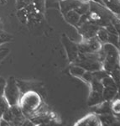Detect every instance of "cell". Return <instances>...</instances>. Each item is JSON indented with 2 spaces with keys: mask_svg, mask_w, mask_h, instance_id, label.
<instances>
[{
  "mask_svg": "<svg viewBox=\"0 0 120 126\" xmlns=\"http://www.w3.org/2000/svg\"><path fill=\"white\" fill-rule=\"evenodd\" d=\"M19 102L21 103V109L24 113H32L40 108L41 104V97L38 93L30 91L24 93Z\"/></svg>",
  "mask_w": 120,
  "mask_h": 126,
  "instance_id": "cell-1",
  "label": "cell"
},
{
  "mask_svg": "<svg viewBox=\"0 0 120 126\" xmlns=\"http://www.w3.org/2000/svg\"><path fill=\"white\" fill-rule=\"evenodd\" d=\"M3 97L8 101L9 106L17 105L20 100V90L17 81L15 78L10 77L6 81Z\"/></svg>",
  "mask_w": 120,
  "mask_h": 126,
  "instance_id": "cell-2",
  "label": "cell"
},
{
  "mask_svg": "<svg viewBox=\"0 0 120 126\" xmlns=\"http://www.w3.org/2000/svg\"><path fill=\"white\" fill-rule=\"evenodd\" d=\"M61 43L63 45L65 50H66V56L71 62H74L76 61L79 55L78 46L77 44L72 41L70 38H68L66 35H63L61 38Z\"/></svg>",
  "mask_w": 120,
  "mask_h": 126,
  "instance_id": "cell-3",
  "label": "cell"
},
{
  "mask_svg": "<svg viewBox=\"0 0 120 126\" xmlns=\"http://www.w3.org/2000/svg\"><path fill=\"white\" fill-rule=\"evenodd\" d=\"M99 28H100V26L87 20L84 24L79 25L76 29L79 31L81 35L82 36V39L88 40L91 39V38L96 37L97 32Z\"/></svg>",
  "mask_w": 120,
  "mask_h": 126,
  "instance_id": "cell-4",
  "label": "cell"
},
{
  "mask_svg": "<svg viewBox=\"0 0 120 126\" xmlns=\"http://www.w3.org/2000/svg\"><path fill=\"white\" fill-rule=\"evenodd\" d=\"M101 3L115 16L120 15V0H102Z\"/></svg>",
  "mask_w": 120,
  "mask_h": 126,
  "instance_id": "cell-5",
  "label": "cell"
},
{
  "mask_svg": "<svg viewBox=\"0 0 120 126\" xmlns=\"http://www.w3.org/2000/svg\"><path fill=\"white\" fill-rule=\"evenodd\" d=\"M63 16H64L65 19L66 20L67 23L75 26V27L77 26V24H78L79 21L81 19V17H82V15H79L76 10H71V11L67 12L66 15H64Z\"/></svg>",
  "mask_w": 120,
  "mask_h": 126,
  "instance_id": "cell-6",
  "label": "cell"
},
{
  "mask_svg": "<svg viewBox=\"0 0 120 126\" xmlns=\"http://www.w3.org/2000/svg\"><path fill=\"white\" fill-rule=\"evenodd\" d=\"M103 100L104 99H103V93L91 91L90 97H89L88 103L90 106H92V105H99L100 103L103 102Z\"/></svg>",
  "mask_w": 120,
  "mask_h": 126,
  "instance_id": "cell-7",
  "label": "cell"
},
{
  "mask_svg": "<svg viewBox=\"0 0 120 126\" xmlns=\"http://www.w3.org/2000/svg\"><path fill=\"white\" fill-rule=\"evenodd\" d=\"M118 92V87H104L103 91V97L105 101H109L114 99Z\"/></svg>",
  "mask_w": 120,
  "mask_h": 126,
  "instance_id": "cell-8",
  "label": "cell"
},
{
  "mask_svg": "<svg viewBox=\"0 0 120 126\" xmlns=\"http://www.w3.org/2000/svg\"><path fill=\"white\" fill-rule=\"evenodd\" d=\"M96 38L102 44L107 43V40H108V32L106 30L105 27H100L98 29L96 34Z\"/></svg>",
  "mask_w": 120,
  "mask_h": 126,
  "instance_id": "cell-9",
  "label": "cell"
},
{
  "mask_svg": "<svg viewBox=\"0 0 120 126\" xmlns=\"http://www.w3.org/2000/svg\"><path fill=\"white\" fill-rule=\"evenodd\" d=\"M86 71L83 69L82 66H78L76 64H74L73 66H71L70 68V73L72 75V76L76 77V78H82V77L83 76L84 72Z\"/></svg>",
  "mask_w": 120,
  "mask_h": 126,
  "instance_id": "cell-10",
  "label": "cell"
},
{
  "mask_svg": "<svg viewBox=\"0 0 120 126\" xmlns=\"http://www.w3.org/2000/svg\"><path fill=\"white\" fill-rule=\"evenodd\" d=\"M34 7L38 13H44L45 8V0H33Z\"/></svg>",
  "mask_w": 120,
  "mask_h": 126,
  "instance_id": "cell-11",
  "label": "cell"
},
{
  "mask_svg": "<svg viewBox=\"0 0 120 126\" xmlns=\"http://www.w3.org/2000/svg\"><path fill=\"white\" fill-rule=\"evenodd\" d=\"M12 40V35L0 30V45L9 42Z\"/></svg>",
  "mask_w": 120,
  "mask_h": 126,
  "instance_id": "cell-12",
  "label": "cell"
},
{
  "mask_svg": "<svg viewBox=\"0 0 120 126\" xmlns=\"http://www.w3.org/2000/svg\"><path fill=\"white\" fill-rule=\"evenodd\" d=\"M111 110L113 113L119 114L120 113V99H115L111 103Z\"/></svg>",
  "mask_w": 120,
  "mask_h": 126,
  "instance_id": "cell-13",
  "label": "cell"
},
{
  "mask_svg": "<svg viewBox=\"0 0 120 126\" xmlns=\"http://www.w3.org/2000/svg\"><path fill=\"white\" fill-rule=\"evenodd\" d=\"M9 104L8 103V101L6 100V98L4 97H0V111L3 113V112H5L7 109H9Z\"/></svg>",
  "mask_w": 120,
  "mask_h": 126,
  "instance_id": "cell-14",
  "label": "cell"
},
{
  "mask_svg": "<svg viewBox=\"0 0 120 126\" xmlns=\"http://www.w3.org/2000/svg\"><path fill=\"white\" fill-rule=\"evenodd\" d=\"M93 78H94V76H93V72H84V74H83V76L82 77V80H84L86 82H88V83H91V81L93 80Z\"/></svg>",
  "mask_w": 120,
  "mask_h": 126,
  "instance_id": "cell-15",
  "label": "cell"
},
{
  "mask_svg": "<svg viewBox=\"0 0 120 126\" xmlns=\"http://www.w3.org/2000/svg\"><path fill=\"white\" fill-rule=\"evenodd\" d=\"M5 85H6V81L3 78H0V97L3 96Z\"/></svg>",
  "mask_w": 120,
  "mask_h": 126,
  "instance_id": "cell-16",
  "label": "cell"
}]
</instances>
